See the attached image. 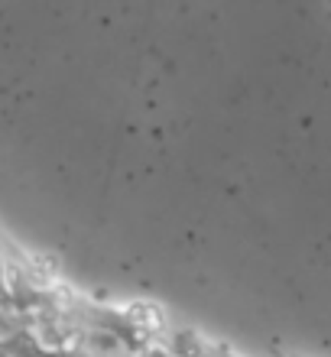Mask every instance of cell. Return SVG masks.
I'll return each instance as SVG.
<instances>
[{"label":"cell","mask_w":331,"mask_h":357,"mask_svg":"<svg viewBox=\"0 0 331 357\" xmlns=\"http://www.w3.org/2000/svg\"><path fill=\"white\" fill-rule=\"evenodd\" d=\"M78 351L85 357H130L127 341L111 328H88L78 341Z\"/></svg>","instance_id":"1"},{"label":"cell","mask_w":331,"mask_h":357,"mask_svg":"<svg viewBox=\"0 0 331 357\" xmlns=\"http://www.w3.org/2000/svg\"><path fill=\"white\" fill-rule=\"evenodd\" d=\"M33 338H36V344L43 351H52L62 344V335H59L56 328V321H52V315H49L46 309H33Z\"/></svg>","instance_id":"2"},{"label":"cell","mask_w":331,"mask_h":357,"mask_svg":"<svg viewBox=\"0 0 331 357\" xmlns=\"http://www.w3.org/2000/svg\"><path fill=\"white\" fill-rule=\"evenodd\" d=\"M23 328V319L13 305H0V344H10V341L20 335Z\"/></svg>","instance_id":"3"}]
</instances>
